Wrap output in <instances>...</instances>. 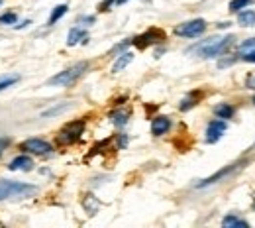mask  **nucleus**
Instances as JSON below:
<instances>
[{
    "instance_id": "obj_1",
    "label": "nucleus",
    "mask_w": 255,
    "mask_h": 228,
    "mask_svg": "<svg viewBox=\"0 0 255 228\" xmlns=\"http://www.w3.org/2000/svg\"><path fill=\"white\" fill-rule=\"evenodd\" d=\"M36 193H38V187H36V185L0 179V201H8V199H30V197H34Z\"/></svg>"
},
{
    "instance_id": "obj_2",
    "label": "nucleus",
    "mask_w": 255,
    "mask_h": 228,
    "mask_svg": "<svg viewBox=\"0 0 255 228\" xmlns=\"http://www.w3.org/2000/svg\"><path fill=\"white\" fill-rule=\"evenodd\" d=\"M86 71H88V63L81 61V63H77V65H73V67H69V69H65V71L53 75V77L47 81V85H51V87H69V85H73L77 79H81Z\"/></svg>"
},
{
    "instance_id": "obj_3",
    "label": "nucleus",
    "mask_w": 255,
    "mask_h": 228,
    "mask_svg": "<svg viewBox=\"0 0 255 228\" xmlns=\"http://www.w3.org/2000/svg\"><path fill=\"white\" fill-rule=\"evenodd\" d=\"M234 42V38L232 36H226V38H210V40H206L204 44H200V46H196L192 51H196L200 57H216V55H222L228 47H230V44Z\"/></svg>"
},
{
    "instance_id": "obj_4",
    "label": "nucleus",
    "mask_w": 255,
    "mask_h": 228,
    "mask_svg": "<svg viewBox=\"0 0 255 228\" xmlns=\"http://www.w3.org/2000/svg\"><path fill=\"white\" fill-rule=\"evenodd\" d=\"M83 130H85V122H71V124H67L61 132H59V136H57V142L59 144H73V142H77L79 140V136L83 134Z\"/></svg>"
},
{
    "instance_id": "obj_5",
    "label": "nucleus",
    "mask_w": 255,
    "mask_h": 228,
    "mask_svg": "<svg viewBox=\"0 0 255 228\" xmlns=\"http://www.w3.org/2000/svg\"><path fill=\"white\" fill-rule=\"evenodd\" d=\"M206 30V22L204 20H192L187 24H181L175 28V34L181 38H196Z\"/></svg>"
},
{
    "instance_id": "obj_6",
    "label": "nucleus",
    "mask_w": 255,
    "mask_h": 228,
    "mask_svg": "<svg viewBox=\"0 0 255 228\" xmlns=\"http://www.w3.org/2000/svg\"><path fill=\"white\" fill-rule=\"evenodd\" d=\"M163 38H165V34H163L161 30H149V32H146L144 36L136 38V40H134V44H136L140 49H144V47H148V46H153V44L161 42Z\"/></svg>"
},
{
    "instance_id": "obj_7",
    "label": "nucleus",
    "mask_w": 255,
    "mask_h": 228,
    "mask_svg": "<svg viewBox=\"0 0 255 228\" xmlns=\"http://www.w3.org/2000/svg\"><path fill=\"white\" fill-rule=\"evenodd\" d=\"M22 150L26 152H32V154H40V156H47L51 152V146L45 142V140H38V138H32L28 142L22 144Z\"/></svg>"
},
{
    "instance_id": "obj_8",
    "label": "nucleus",
    "mask_w": 255,
    "mask_h": 228,
    "mask_svg": "<svg viewBox=\"0 0 255 228\" xmlns=\"http://www.w3.org/2000/svg\"><path fill=\"white\" fill-rule=\"evenodd\" d=\"M226 132V122L224 120H212L206 128V142L208 144H214L222 138V134Z\"/></svg>"
},
{
    "instance_id": "obj_9",
    "label": "nucleus",
    "mask_w": 255,
    "mask_h": 228,
    "mask_svg": "<svg viewBox=\"0 0 255 228\" xmlns=\"http://www.w3.org/2000/svg\"><path fill=\"white\" fill-rule=\"evenodd\" d=\"M12 171H30L32 167H34V161H32V158H28V156H18V158H14L12 161H10V165H8Z\"/></svg>"
},
{
    "instance_id": "obj_10",
    "label": "nucleus",
    "mask_w": 255,
    "mask_h": 228,
    "mask_svg": "<svg viewBox=\"0 0 255 228\" xmlns=\"http://www.w3.org/2000/svg\"><path fill=\"white\" fill-rule=\"evenodd\" d=\"M169 128H171V120H169L167 116H157V118H153V122H151V132H153V136H163Z\"/></svg>"
},
{
    "instance_id": "obj_11",
    "label": "nucleus",
    "mask_w": 255,
    "mask_h": 228,
    "mask_svg": "<svg viewBox=\"0 0 255 228\" xmlns=\"http://www.w3.org/2000/svg\"><path fill=\"white\" fill-rule=\"evenodd\" d=\"M134 61V53H130V51H126V53H122L118 59H116V63H114V67H112V71L114 73H120L122 69H126L128 65H130Z\"/></svg>"
},
{
    "instance_id": "obj_12",
    "label": "nucleus",
    "mask_w": 255,
    "mask_h": 228,
    "mask_svg": "<svg viewBox=\"0 0 255 228\" xmlns=\"http://www.w3.org/2000/svg\"><path fill=\"white\" fill-rule=\"evenodd\" d=\"M214 112H216V116H218V118H222V120H228V118H232V116H234V108H232L230 104H226V102L218 104V106L214 108Z\"/></svg>"
},
{
    "instance_id": "obj_13",
    "label": "nucleus",
    "mask_w": 255,
    "mask_h": 228,
    "mask_svg": "<svg viewBox=\"0 0 255 228\" xmlns=\"http://www.w3.org/2000/svg\"><path fill=\"white\" fill-rule=\"evenodd\" d=\"M234 171V167H226V169H222L220 173H216V175H212V177H208V179H204L202 183H198V187H206V185H212V183H218L220 179H224L226 175H230Z\"/></svg>"
},
{
    "instance_id": "obj_14",
    "label": "nucleus",
    "mask_w": 255,
    "mask_h": 228,
    "mask_svg": "<svg viewBox=\"0 0 255 228\" xmlns=\"http://www.w3.org/2000/svg\"><path fill=\"white\" fill-rule=\"evenodd\" d=\"M81 40H86V32L81 30V28H73V30L69 32V40H67V44H69V46H77Z\"/></svg>"
},
{
    "instance_id": "obj_15",
    "label": "nucleus",
    "mask_w": 255,
    "mask_h": 228,
    "mask_svg": "<svg viewBox=\"0 0 255 228\" xmlns=\"http://www.w3.org/2000/svg\"><path fill=\"white\" fill-rule=\"evenodd\" d=\"M222 226H224V228H232V226L247 228V222H245V220H241V218H237V216H234V214H230V216H226V218L222 220Z\"/></svg>"
},
{
    "instance_id": "obj_16",
    "label": "nucleus",
    "mask_w": 255,
    "mask_h": 228,
    "mask_svg": "<svg viewBox=\"0 0 255 228\" xmlns=\"http://www.w3.org/2000/svg\"><path fill=\"white\" fill-rule=\"evenodd\" d=\"M237 22H239L241 26H253V24H255V12H253V10L241 12V14L237 16Z\"/></svg>"
},
{
    "instance_id": "obj_17",
    "label": "nucleus",
    "mask_w": 255,
    "mask_h": 228,
    "mask_svg": "<svg viewBox=\"0 0 255 228\" xmlns=\"http://www.w3.org/2000/svg\"><path fill=\"white\" fill-rule=\"evenodd\" d=\"M253 4V0H232L230 2V10L232 12H239L241 8H247Z\"/></svg>"
},
{
    "instance_id": "obj_18",
    "label": "nucleus",
    "mask_w": 255,
    "mask_h": 228,
    "mask_svg": "<svg viewBox=\"0 0 255 228\" xmlns=\"http://www.w3.org/2000/svg\"><path fill=\"white\" fill-rule=\"evenodd\" d=\"M65 12H67V6L65 4H61V6H57L53 12H51V16H49V26H53L59 18H63L65 16Z\"/></svg>"
},
{
    "instance_id": "obj_19",
    "label": "nucleus",
    "mask_w": 255,
    "mask_h": 228,
    "mask_svg": "<svg viewBox=\"0 0 255 228\" xmlns=\"http://www.w3.org/2000/svg\"><path fill=\"white\" fill-rule=\"evenodd\" d=\"M112 122L116 126H124L128 122V112H114L112 114Z\"/></svg>"
},
{
    "instance_id": "obj_20",
    "label": "nucleus",
    "mask_w": 255,
    "mask_h": 228,
    "mask_svg": "<svg viewBox=\"0 0 255 228\" xmlns=\"http://www.w3.org/2000/svg\"><path fill=\"white\" fill-rule=\"evenodd\" d=\"M18 79H20V77H16V75H12V77H4V79H0V91H4V89H8V87H12L14 83H18Z\"/></svg>"
},
{
    "instance_id": "obj_21",
    "label": "nucleus",
    "mask_w": 255,
    "mask_h": 228,
    "mask_svg": "<svg viewBox=\"0 0 255 228\" xmlns=\"http://www.w3.org/2000/svg\"><path fill=\"white\" fill-rule=\"evenodd\" d=\"M16 20H18V16L14 14V12H8V14H2L0 16V24H16Z\"/></svg>"
},
{
    "instance_id": "obj_22",
    "label": "nucleus",
    "mask_w": 255,
    "mask_h": 228,
    "mask_svg": "<svg viewBox=\"0 0 255 228\" xmlns=\"http://www.w3.org/2000/svg\"><path fill=\"white\" fill-rule=\"evenodd\" d=\"M69 108V104H63V106H57V108H51V110H45L43 112V116L47 118V116H53V114H59V112H63V110H67Z\"/></svg>"
},
{
    "instance_id": "obj_23",
    "label": "nucleus",
    "mask_w": 255,
    "mask_h": 228,
    "mask_svg": "<svg viewBox=\"0 0 255 228\" xmlns=\"http://www.w3.org/2000/svg\"><path fill=\"white\" fill-rule=\"evenodd\" d=\"M192 106H194L192 96H189V98H185V100L181 102V110H189V108H192Z\"/></svg>"
},
{
    "instance_id": "obj_24",
    "label": "nucleus",
    "mask_w": 255,
    "mask_h": 228,
    "mask_svg": "<svg viewBox=\"0 0 255 228\" xmlns=\"http://www.w3.org/2000/svg\"><path fill=\"white\" fill-rule=\"evenodd\" d=\"M251 47H255V38H251V40L241 44V49H251Z\"/></svg>"
},
{
    "instance_id": "obj_25",
    "label": "nucleus",
    "mask_w": 255,
    "mask_h": 228,
    "mask_svg": "<svg viewBox=\"0 0 255 228\" xmlns=\"http://www.w3.org/2000/svg\"><path fill=\"white\" fill-rule=\"evenodd\" d=\"M241 59H243V61H249V63H255V51H249V53L241 55Z\"/></svg>"
},
{
    "instance_id": "obj_26",
    "label": "nucleus",
    "mask_w": 255,
    "mask_h": 228,
    "mask_svg": "<svg viewBox=\"0 0 255 228\" xmlns=\"http://www.w3.org/2000/svg\"><path fill=\"white\" fill-rule=\"evenodd\" d=\"M112 2H114V0H104V2L100 4V10H108V6H110Z\"/></svg>"
},
{
    "instance_id": "obj_27",
    "label": "nucleus",
    "mask_w": 255,
    "mask_h": 228,
    "mask_svg": "<svg viewBox=\"0 0 255 228\" xmlns=\"http://www.w3.org/2000/svg\"><path fill=\"white\" fill-rule=\"evenodd\" d=\"M126 144H128V138H126V136H120V148H124Z\"/></svg>"
},
{
    "instance_id": "obj_28",
    "label": "nucleus",
    "mask_w": 255,
    "mask_h": 228,
    "mask_svg": "<svg viewBox=\"0 0 255 228\" xmlns=\"http://www.w3.org/2000/svg\"><path fill=\"white\" fill-rule=\"evenodd\" d=\"M8 144H10V142H8V140H0V150H2V148H6V146H8Z\"/></svg>"
},
{
    "instance_id": "obj_29",
    "label": "nucleus",
    "mask_w": 255,
    "mask_h": 228,
    "mask_svg": "<svg viewBox=\"0 0 255 228\" xmlns=\"http://www.w3.org/2000/svg\"><path fill=\"white\" fill-rule=\"evenodd\" d=\"M116 2H118V4H124V2H128V0H116Z\"/></svg>"
},
{
    "instance_id": "obj_30",
    "label": "nucleus",
    "mask_w": 255,
    "mask_h": 228,
    "mask_svg": "<svg viewBox=\"0 0 255 228\" xmlns=\"http://www.w3.org/2000/svg\"><path fill=\"white\" fill-rule=\"evenodd\" d=\"M253 102H255V96H253Z\"/></svg>"
}]
</instances>
